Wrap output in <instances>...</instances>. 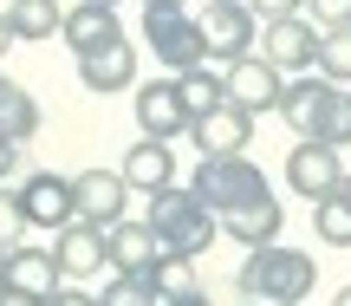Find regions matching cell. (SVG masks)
Instances as JSON below:
<instances>
[{
	"label": "cell",
	"mask_w": 351,
	"mask_h": 306,
	"mask_svg": "<svg viewBox=\"0 0 351 306\" xmlns=\"http://www.w3.org/2000/svg\"><path fill=\"white\" fill-rule=\"evenodd\" d=\"M319 287V255H306V248H247V261H241L234 274V294L247 306H300L306 294Z\"/></svg>",
	"instance_id": "6da1fadb"
},
{
	"label": "cell",
	"mask_w": 351,
	"mask_h": 306,
	"mask_svg": "<svg viewBox=\"0 0 351 306\" xmlns=\"http://www.w3.org/2000/svg\"><path fill=\"white\" fill-rule=\"evenodd\" d=\"M280 117L300 143H332V150H351V91L332 85L319 72L287 78V98H280Z\"/></svg>",
	"instance_id": "7a4b0ae2"
},
{
	"label": "cell",
	"mask_w": 351,
	"mask_h": 306,
	"mask_svg": "<svg viewBox=\"0 0 351 306\" xmlns=\"http://www.w3.org/2000/svg\"><path fill=\"white\" fill-rule=\"evenodd\" d=\"M156 228V242H163V255L176 261H195V255H208L215 248V235H221V222H215V209L202 202L189 183H169V189H156L150 196V215H143Z\"/></svg>",
	"instance_id": "3957f363"
},
{
	"label": "cell",
	"mask_w": 351,
	"mask_h": 306,
	"mask_svg": "<svg viewBox=\"0 0 351 306\" xmlns=\"http://www.w3.org/2000/svg\"><path fill=\"white\" fill-rule=\"evenodd\" d=\"M189 189H195L215 215H234V209H247V202H274V183H267V169L254 163V156H202V163L189 169Z\"/></svg>",
	"instance_id": "277c9868"
},
{
	"label": "cell",
	"mask_w": 351,
	"mask_h": 306,
	"mask_svg": "<svg viewBox=\"0 0 351 306\" xmlns=\"http://www.w3.org/2000/svg\"><path fill=\"white\" fill-rule=\"evenodd\" d=\"M137 39L156 52L163 78H182V72H195V65H208V33H202V20L189 7H143Z\"/></svg>",
	"instance_id": "5b68a950"
},
{
	"label": "cell",
	"mask_w": 351,
	"mask_h": 306,
	"mask_svg": "<svg viewBox=\"0 0 351 306\" xmlns=\"http://www.w3.org/2000/svg\"><path fill=\"white\" fill-rule=\"evenodd\" d=\"M202 33H208V65H234V59H247L261 46V13L247 0H208Z\"/></svg>",
	"instance_id": "8992f818"
},
{
	"label": "cell",
	"mask_w": 351,
	"mask_h": 306,
	"mask_svg": "<svg viewBox=\"0 0 351 306\" xmlns=\"http://www.w3.org/2000/svg\"><path fill=\"white\" fill-rule=\"evenodd\" d=\"M221 78H228V104H241L247 117L280 111V98H287V72H274L261 52H247V59L221 65Z\"/></svg>",
	"instance_id": "52a82bcc"
},
{
	"label": "cell",
	"mask_w": 351,
	"mask_h": 306,
	"mask_svg": "<svg viewBox=\"0 0 351 306\" xmlns=\"http://www.w3.org/2000/svg\"><path fill=\"white\" fill-rule=\"evenodd\" d=\"M0 287H7V294H26V300H52V294L65 287L59 255H52V248H39V242L7 248V255H0Z\"/></svg>",
	"instance_id": "ba28073f"
},
{
	"label": "cell",
	"mask_w": 351,
	"mask_h": 306,
	"mask_svg": "<svg viewBox=\"0 0 351 306\" xmlns=\"http://www.w3.org/2000/svg\"><path fill=\"white\" fill-rule=\"evenodd\" d=\"M261 59L274 65V72H287V78L313 72V65H319V26L306 20V13H293V20H267Z\"/></svg>",
	"instance_id": "9c48e42d"
},
{
	"label": "cell",
	"mask_w": 351,
	"mask_h": 306,
	"mask_svg": "<svg viewBox=\"0 0 351 306\" xmlns=\"http://www.w3.org/2000/svg\"><path fill=\"white\" fill-rule=\"evenodd\" d=\"M287 183L306 202H326V196L345 189V156L332 150V143H293L287 150Z\"/></svg>",
	"instance_id": "30bf717a"
},
{
	"label": "cell",
	"mask_w": 351,
	"mask_h": 306,
	"mask_svg": "<svg viewBox=\"0 0 351 306\" xmlns=\"http://www.w3.org/2000/svg\"><path fill=\"white\" fill-rule=\"evenodd\" d=\"M52 255H59L65 281H91V274L111 268V235L91 228V222H65V228L52 235Z\"/></svg>",
	"instance_id": "8fae6325"
},
{
	"label": "cell",
	"mask_w": 351,
	"mask_h": 306,
	"mask_svg": "<svg viewBox=\"0 0 351 306\" xmlns=\"http://www.w3.org/2000/svg\"><path fill=\"white\" fill-rule=\"evenodd\" d=\"M72 196H78V222H91V228H117V222H124V202H130V183L117 176V169H78Z\"/></svg>",
	"instance_id": "7c38bea8"
},
{
	"label": "cell",
	"mask_w": 351,
	"mask_h": 306,
	"mask_svg": "<svg viewBox=\"0 0 351 306\" xmlns=\"http://www.w3.org/2000/svg\"><path fill=\"white\" fill-rule=\"evenodd\" d=\"M20 202H26V215H33V228H52V235H59L65 222H78L72 176H59V169H33V176L20 183Z\"/></svg>",
	"instance_id": "4fadbf2b"
},
{
	"label": "cell",
	"mask_w": 351,
	"mask_h": 306,
	"mask_svg": "<svg viewBox=\"0 0 351 306\" xmlns=\"http://www.w3.org/2000/svg\"><path fill=\"white\" fill-rule=\"evenodd\" d=\"M137 124H143V137H156V143L189 137V104H182V91H176V78L137 85Z\"/></svg>",
	"instance_id": "5bb4252c"
},
{
	"label": "cell",
	"mask_w": 351,
	"mask_h": 306,
	"mask_svg": "<svg viewBox=\"0 0 351 306\" xmlns=\"http://www.w3.org/2000/svg\"><path fill=\"white\" fill-rule=\"evenodd\" d=\"M78 85L98 91V98H111V91H130L137 85V46L130 39H117V46H98L78 59Z\"/></svg>",
	"instance_id": "9a60e30c"
},
{
	"label": "cell",
	"mask_w": 351,
	"mask_h": 306,
	"mask_svg": "<svg viewBox=\"0 0 351 306\" xmlns=\"http://www.w3.org/2000/svg\"><path fill=\"white\" fill-rule=\"evenodd\" d=\"M189 137H195V150H202V156H247L254 117L241 111V104H221V111L195 117V124H189Z\"/></svg>",
	"instance_id": "2e32d148"
},
{
	"label": "cell",
	"mask_w": 351,
	"mask_h": 306,
	"mask_svg": "<svg viewBox=\"0 0 351 306\" xmlns=\"http://www.w3.org/2000/svg\"><path fill=\"white\" fill-rule=\"evenodd\" d=\"M117 176H124L130 189L156 196V189H169V183H176V150H169V143H156V137H137L124 150V163H117Z\"/></svg>",
	"instance_id": "e0dca14e"
},
{
	"label": "cell",
	"mask_w": 351,
	"mask_h": 306,
	"mask_svg": "<svg viewBox=\"0 0 351 306\" xmlns=\"http://www.w3.org/2000/svg\"><path fill=\"white\" fill-rule=\"evenodd\" d=\"M65 46L85 59V52H98V46H117L124 39V26H117V7H98V0H78L72 13H65Z\"/></svg>",
	"instance_id": "ac0fdd59"
},
{
	"label": "cell",
	"mask_w": 351,
	"mask_h": 306,
	"mask_svg": "<svg viewBox=\"0 0 351 306\" xmlns=\"http://www.w3.org/2000/svg\"><path fill=\"white\" fill-rule=\"evenodd\" d=\"M104 235H111V274H150L163 261V242H156L150 222H117Z\"/></svg>",
	"instance_id": "d6986e66"
},
{
	"label": "cell",
	"mask_w": 351,
	"mask_h": 306,
	"mask_svg": "<svg viewBox=\"0 0 351 306\" xmlns=\"http://www.w3.org/2000/svg\"><path fill=\"white\" fill-rule=\"evenodd\" d=\"M7 26L20 46H39V39H59L65 13H59V0H7Z\"/></svg>",
	"instance_id": "ffe728a7"
},
{
	"label": "cell",
	"mask_w": 351,
	"mask_h": 306,
	"mask_svg": "<svg viewBox=\"0 0 351 306\" xmlns=\"http://www.w3.org/2000/svg\"><path fill=\"white\" fill-rule=\"evenodd\" d=\"M176 91H182V104H189V124L228 104V78L215 72V65H195V72H182V78H176Z\"/></svg>",
	"instance_id": "44dd1931"
},
{
	"label": "cell",
	"mask_w": 351,
	"mask_h": 306,
	"mask_svg": "<svg viewBox=\"0 0 351 306\" xmlns=\"http://www.w3.org/2000/svg\"><path fill=\"white\" fill-rule=\"evenodd\" d=\"M0 130H7L13 143H26V137H33V130H39V104L26 98V91L13 85L7 72H0Z\"/></svg>",
	"instance_id": "7402d4cb"
},
{
	"label": "cell",
	"mask_w": 351,
	"mask_h": 306,
	"mask_svg": "<svg viewBox=\"0 0 351 306\" xmlns=\"http://www.w3.org/2000/svg\"><path fill=\"white\" fill-rule=\"evenodd\" d=\"M313 228L326 248H351V202L345 196H326V202H313Z\"/></svg>",
	"instance_id": "603a6c76"
},
{
	"label": "cell",
	"mask_w": 351,
	"mask_h": 306,
	"mask_svg": "<svg viewBox=\"0 0 351 306\" xmlns=\"http://www.w3.org/2000/svg\"><path fill=\"white\" fill-rule=\"evenodd\" d=\"M319 78L351 85V26H339V33H319Z\"/></svg>",
	"instance_id": "cb8c5ba5"
},
{
	"label": "cell",
	"mask_w": 351,
	"mask_h": 306,
	"mask_svg": "<svg viewBox=\"0 0 351 306\" xmlns=\"http://www.w3.org/2000/svg\"><path fill=\"white\" fill-rule=\"evenodd\" d=\"M150 287H156V300H176V294H195V261H176V255H163L150 268Z\"/></svg>",
	"instance_id": "d4e9b609"
},
{
	"label": "cell",
	"mask_w": 351,
	"mask_h": 306,
	"mask_svg": "<svg viewBox=\"0 0 351 306\" xmlns=\"http://www.w3.org/2000/svg\"><path fill=\"white\" fill-rule=\"evenodd\" d=\"M98 300L104 306H163V300H156V287H150V274H111Z\"/></svg>",
	"instance_id": "484cf974"
},
{
	"label": "cell",
	"mask_w": 351,
	"mask_h": 306,
	"mask_svg": "<svg viewBox=\"0 0 351 306\" xmlns=\"http://www.w3.org/2000/svg\"><path fill=\"white\" fill-rule=\"evenodd\" d=\"M26 235H33V215H26L20 189H0V255H7V248H20Z\"/></svg>",
	"instance_id": "4316f807"
},
{
	"label": "cell",
	"mask_w": 351,
	"mask_h": 306,
	"mask_svg": "<svg viewBox=\"0 0 351 306\" xmlns=\"http://www.w3.org/2000/svg\"><path fill=\"white\" fill-rule=\"evenodd\" d=\"M300 13L319 26V33H339V26H351V0H306Z\"/></svg>",
	"instance_id": "83f0119b"
},
{
	"label": "cell",
	"mask_w": 351,
	"mask_h": 306,
	"mask_svg": "<svg viewBox=\"0 0 351 306\" xmlns=\"http://www.w3.org/2000/svg\"><path fill=\"white\" fill-rule=\"evenodd\" d=\"M254 13H261V20H293V13L306 7V0H247Z\"/></svg>",
	"instance_id": "f1b7e54d"
},
{
	"label": "cell",
	"mask_w": 351,
	"mask_h": 306,
	"mask_svg": "<svg viewBox=\"0 0 351 306\" xmlns=\"http://www.w3.org/2000/svg\"><path fill=\"white\" fill-rule=\"evenodd\" d=\"M52 306H104V300H98V294H85V287L72 281V287H59V294H52Z\"/></svg>",
	"instance_id": "f546056e"
},
{
	"label": "cell",
	"mask_w": 351,
	"mask_h": 306,
	"mask_svg": "<svg viewBox=\"0 0 351 306\" xmlns=\"http://www.w3.org/2000/svg\"><path fill=\"white\" fill-rule=\"evenodd\" d=\"M13 169H20V143H13V137H7V130H0V183H7V176H13Z\"/></svg>",
	"instance_id": "4dcf8cb0"
},
{
	"label": "cell",
	"mask_w": 351,
	"mask_h": 306,
	"mask_svg": "<svg viewBox=\"0 0 351 306\" xmlns=\"http://www.w3.org/2000/svg\"><path fill=\"white\" fill-rule=\"evenodd\" d=\"M163 306H215V294H208V287H195V294H176V300H163Z\"/></svg>",
	"instance_id": "1f68e13d"
},
{
	"label": "cell",
	"mask_w": 351,
	"mask_h": 306,
	"mask_svg": "<svg viewBox=\"0 0 351 306\" xmlns=\"http://www.w3.org/2000/svg\"><path fill=\"white\" fill-rule=\"evenodd\" d=\"M0 306H52V300H26V294H7L0 287Z\"/></svg>",
	"instance_id": "d6a6232c"
},
{
	"label": "cell",
	"mask_w": 351,
	"mask_h": 306,
	"mask_svg": "<svg viewBox=\"0 0 351 306\" xmlns=\"http://www.w3.org/2000/svg\"><path fill=\"white\" fill-rule=\"evenodd\" d=\"M7 46H13V26H7V13H0V59H7Z\"/></svg>",
	"instance_id": "836d02e7"
},
{
	"label": "cell",
	"mask_w": 351,
	"mask_h": 306,
	"mask_svg": "<svg viewBox=\"0 0 351 306\" xmlns=\"http://www.w3.org/2000/svg\"><path fill=\"white\" fill-rule=\"evenodd\" d=\"M332 306H351V287H339V294H332Z\"/></svg>",
	"instance_id": "e575fe53"
},
{
	"label": "cell",
	"mask_w": 351,
	"mask_h": 306,
	"mask_svg": "<svg viewBox=\"0 0 351 306\" xmlns=\"http://www.w3.org/2000/svg\"><path fill=\"white\" fill-rule=\"evenodd\" d=\"M143 7H182V0H143Z\"/></svg>",
	"instance_id": "d590c367"
},
{
	"label": "cell",
	"mask_w": 351,
	"mask_h": 306,
	"mask_svg": "<svg viewBox=\"0 0 351 306\" xmlns=\"http://www.w3.org/2000/svg\"><path fill=\"white\" fill-rule=\"evenodd\" d=\"M339 196H345V202H351V169H345V189H339Z\"/></svg>",
	"instance_id": "8d00e7d4"
},
{
	"label": "cell",
	"mask_w": 351,
	"mask_h": 306,
	"mask_svg": "<svg viewBox=\"0 0 351 306\" xmlns=\"http://www.w3.org/2000/svg\"><path fill=\"white\" fill-rule=\"evenodd\" d=\"M98 7H117V0H98Z\"/></svg>",
	"instance_id": "74e56055"
}]
</instances>
